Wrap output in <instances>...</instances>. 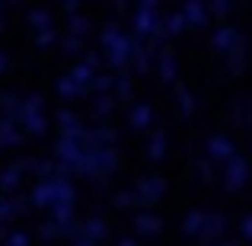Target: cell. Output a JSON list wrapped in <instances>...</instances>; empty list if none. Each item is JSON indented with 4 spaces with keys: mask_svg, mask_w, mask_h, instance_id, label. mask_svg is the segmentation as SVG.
Wrapping results in <instances>:
<instances>
[{
    "mask_svg": "<svg viewBox=\"0 0 252 246\" xmlns=\"http://www.w3.org/2000/svg\"><path fill=\"white\" fill-rule=\"evenodd\" d=\"M157 70H160V77L166 83H176V77H179V61H176V55H172L169 48H160L157 51Z\"/></svg>",
    "mask_w": 252,
    "mask_h": 246,
    "instance_id": "15",
    "label": "cell"
},
{
    "mask_svg": "<svg viewBox=\"0 0 252 246\" xmlns=\"http://www.w3.org/2000/svg\"><path fill=\"white\" fill-rule=\"evenodd\" d=\"M246 179H249V163H246L243 154H236L233 160L223 166V189L227 192H240L243 185H246Z\"/></svg>",
    "mask_w": 252,
    "mask_h": 246,
    "instance_id": "7",
    "label": "cell"
},
{
    "mask_svg": "<svg viewBox=\"0 0 252 246\" xmlns=\"http://www.w3.org/2000/svg\"><path fill=\"white\" fill-rule=\"evenodd\" d=\"M134 195H137L141 205H154V202H160V198L166 195V182H163L160 176H141L137 185H134Z\"/></svg>",
    "mask_w": 252,
    "mask_h": 246,
    "instance_id": "8",
    "label": "cell"
},
{
    "mask_svg": "<svg viewBox=\"0 0 252 246\" xmlns=\"http://www.w3.org/2000/svg\"><path fill=\"white\" fill-rule=\"evenodd\" d=\"M208 246H240L236 240H227V237H223V240H214V243H208Z\"/></svg>",
    "mask_w": 252,
    "mask_h": 246,
    "instance_id": "45",
    "label": "cell"
},
{
    "mask_svg": "<svg viewBox=\"0 0 252 246\" xmlns=\"http://www.w3.org/2000/svg\"><path fill=\"white\" fill-rule=\"evenodd\" d=\"M26 23L35 29V35L38 32H48V29H55V13L48 10V6H32L29 13H26Z\"/></svg>",
    "mask_w": 252,
    "mask_h": 246,
    "instance_id": "16",
    "label": "cell"
},
{
    "mask_svg": "<svg viewBox=\"0 0 252 246\" xmlns=\"http://www.w3.org/2000/svg\"><path fill=\"white\" fill-rule=\"evenodd\" d=\"M112 80H115V77H109V74H99V70H96V77H93L90 90H96V96H109V90H112Z\"/></svg>",
    "mask_w": 252,
    "mask_h": 246,
    "instance_id": "36",
    "label": "cell"
},
{
    "mask_svg": "<svg viewBox=\"0 0 252 246\" xmlns=\"http://www.w3.org/2000/svg\"><path fill=\"white\" fill-rule=\"evenodd\" d=\"M58 93H61L64 99H80V96H86V86L74 83L67 74H64V77H58Z\"/></svg>",
    "mask_w": 252,
    "mask_h": 246,
    "instance_id": "28",
    "label": "cell"
},
{
    "mask_svg": "<svg viewBox=\"0 0 252 246\" xmlns=\"http://www.w3.org/2000/svg\"><path fill=\"white\" fill-rule=\"evenodd\" d=\"M179 13H182L185 26H195V29H201V26H208V23H211L208 3H201V0H189V3H185Z\"/></svg>",
    "mask_w": 252,
    "mask_h": 246,
    "instance_id": "12",
    "label": "cell"
},
{
    "mask_svg": "<svg viewBox=\"0 0 252 246\" xmlns=\"http://www.w3.org/2000/svg\"><path fill=\"white\" fill-rule=\"evenodd\" d=\"M23 176H26V166L23 163H10L3 173H0V189L3 192H16L23 185Z\"/></svg>",
    "mask_w": 252,
    "mask_h": 246,
    "instance_id": "19",
    "label": "cell"
},
{
    "mask_svg": "<svg viewBox=\"0 0 252 246\" xmlns=\"http://www.w3.org/2000/svg\"><path fill=\"white\" fill-rule=\"evenodd\" d=\"M58 125H61V138H83V125H80V115L74 109H58Z\"/></svg>",
    "mask_w": 252,
    "mask_h": 246,
    "instance_id": "14",
    "label": "cell"
},
{
    "mask_svg": "<svg viewBox=\"0 0 252 246\" xmlns=\"http://www.w3.org/2000/svg\"><path fill=\"white\" fill-rule=\"evenodd\" d=\"M243 68H246V38H243V42L227 55V70H230V74H240Z\"/></svg>",
    "mask_w": 252,
    "mask_h": 246,
    "instance_id": "29",
    "label": "cell"
},
{
    "mask_svg": "<svg viewBox=\"0 0 252 246\" xmlns=\"http://www.w3.org/2000/svg\"><path fill=\"white\" fill-rule=\"evenodd\" d=\"M195 173L201 176V182H211V179H214V163H211L208 157H204V160L198 157V160H195Z\"/></svg>",
    "mask_w": 252,
    "mask_h": 246,
    "instance_id": "38",
    "label": "cell"
},
{
    "mask_svg": "<svg viewBox=\"0 0 252 246\" xmlns=\"http://www.w3.org/2000/svg\"><path fill=\"white\" fill-rule=\"evenodd\" d=\"M204 154H208V160H211V163L227 166V163L236 157V144L230 141L227 135H211V138H208V144H204Z\"/></svg>",
    "mask_w": 252,
    "mask_h": 246,
    "instance_id": "6",
    "label": "cell"
},
{
    "mask_svg": "<svg viewBox=\"0 0 252 246\" xmlns=\"http://www.w3.org/2000/svg\"><path fill=\"white\" fill-rule=\"evenodd\" d=\"M0 29H3V3H0Z\"/></svg>",
    "mask_w": 252,
    "mask_h": 246,
    "instance_id": "50",
    "label": "cell"
},
{
    "mask_svg": "<svg viewBox=\"0 0 252 246\" xmlns=\"http://www.w3.org/2000/svg\"><path fill=\"white\" fill-rule=\"evenodd\" d=\"M19 141H23V131L16 128V118L0 115V147H16Z\"/></svg>",
    "mask_w": 252,
    "mask_h": 246,
    "instance_id": "21",
    "label": "cell"
},
{
    "mask_svg": "<svg viewBox=\"0 0 252 246\" xmlns=\"http://www.w3.org/2000/svg\"><path fill=\"white\" fill-rule=\"evenodd\" d=\"M131 26H134V38L150 42V38L163 29V16H160L157 0H141V3H137V10H134V16H131Z\"/></svg>",
    "mask_w": 252,
    "mask_h": 246,
    "instance_id": "4",
    "label": "cell"
},
{
    "mask_svg": "<svg viewBox=\"0 0 252 246\" xmlns=\"http://www.w3.org/2000/svg\"><path fill=\"white\" fill-rule=\"evenodd\" d=\"M134 230H137L141 237H157V234L163 230V221H160L157 214H150V211H141V214L134 217Z\"/></svg>",
    "mask_w": 252,
    "mask_h": 246,
    "instance_id": "20",
    "label": "cell"
},
{
    "mask_svg": "<svg viewBox=\"0 0 252 246\" xmlns=\"http://www.w3.org/2000/svg\"><path fill=\"white\" fill-rule=\"evenodd\" d=\"M19 103H23V96H19V93H13V90L0 93V112H3V118H16Z\"/></svg>",
    "mask_w": 252,
    "mask_h": 246,
    "instance_id": "27",
    "label": "cell"
},
{
    "mask_svg": "<svg viewBox=\"0 0 252 246\" xmlns=\"http://www.w3.org/2000/svg\"><path fill=\"white\" fill-rule=\"evenodd\" d=\"M58 45H61L64 55H80V51H83V38H77V35H61Z\"/></svg>",
    "mask_w": 252,
    "mask_h": 246,
    "instance_id": "35",
    "label": "cell"
},
{
    "mask_svg": "<svg viewBox=\"0 0 252 246\" xmlns=\"http://www.w3.org/2000/svg\"><path fill=\"white\" fill-rule=\"evenodd\" d=\"M6 68H10V58H6V55H3V51H0V74H3V70H6Z\"/></svg>",
    "mask_w": 252,
    "mask_h": 246,
    "instance_id": "46",
    "label": "cell"
},
{
    "mask_svg": "<svg viewBox=\"0 0 252 246\" xmlns=\"http://www.w3.org/2000/svg\"><path fill=\"white\" fill-rule=\"evenodd\" d=\"M208 13L211 16H230V13H233V3H230V0H214V3H208Z\"/></svg>",
    "mask_w": 252,
    "mask_h": 246,
    "instance_id": "39",
    "label": "cell"
},
{
    "mask_svg": "<svg viewBox=\"0 0 252 246\" xmlns=\"http://www.w3.org/2000/svg\"><path fill=\"white\" fill-rule=\"evenodd\" d=\"M115 141H118V131L109 128V125H96V128L83 131V144L86 147H109V150H115Z\"/></svg>",
    "mask_w": 252,
    "mask_h": 246,
    "instance_id": "10",
    "label": "cell"
},
{
    "mask_svg": "<svg viewBox=\"0 0 252 246\" xmlns=\"http://www.w3.org/2000/svg\"><path fill=\"white\" fill-rule=\"evenodd\" d=\"M240 234H243V240L252 243V214H246V217L240 221Z\"/></svg>",
    "mask_w": 252,
    "mask_h": 246,
    "instance_id": "43",
    "label": "cell"
},
{
    "mask_svg": "<svg viewBox=\"0 0 252 246\" xmlns=\"http://www.w3.org/2000/svg\"><path fill=\"white\" fill-rule=\"evenodd\" d=\"M118 166V154L109 147H86L83 150V160L77 166V173L86 179H93V185H99L102 189L105 185V176H112Z\"/></svg>",
    "mask_w": 252,
    "mask_h": 246,
    "instance_id": "3",
    "label": "cell"
},
{
    "mask_svg": "<svg viewBox=\"0 0 252 246\" xmlns=\"http://www.w3.org/2000/svg\"><path fill=\"white\" fill-rule=\"evenodd\" d=\"M29 208H32V205H29V198H16V195L0 198V224H6V221H13V217L26 214Z\"/></svg>",
    "mask_w": 252,
    "mask_h": 246,
    "instance_id": "17",
    "label": "cell"
},
{
    "mask_svg": "<svg viewBox=\"0 0 252 246\" xmlns=\"http://www.w3.org/2000/svg\"><path fill=\"white\" fill-rule=\"evenodd\" d=\"M3 246H29V234H26V230H10Z\"/></svg>",
    "mask_w": 252,
    "mask_h": 246,
    "instance_id": "41",
    "label": "cell"
},
{
    "mask_svg": "<svg viewBox=\"0 0 252 246\" xmlns=\"http://www.w3.org/2000/svg\"><path fill=\"white\" fill-rule=\"evenodd\" d=\"M26 173H35L38 179H55L58 176V163L55 160H26Z\"/></svg>",
    "mask_w": 252,
    "mask_h": 246,
    "instance_id": "26",
    "label": "cell"
},
{
    "mask_svg": "<svg viewBox=\"0 0 252 246\" xmlns=\"http://www.w3.org/2000/svg\"><path fill=\"white\" fill-rule=\"evenodd\" d=\"M115 246H137V243H134V240H131V237H125V240H118Z\"/></svg>",
    "mask_w": 252,
    "mask_h": 246,
    "instance_id": "47",
    "label": "cell"
},
{
    "mask_svg": "<svg viewBox=\"0 0 252 246\" xmlns=\"http://www.w3.org/2000/svg\"><path fill=\"white\" fill-rule=\"evenodd\" d=\"M58 38H61L58 29H48V32H38V35H35V45H38V48H51V45H58Z\"/></svg>",
    "mask_w": 252,
    "mask_h": 246,
    "instance_id": "40",
    "label": "cell"
},
{
    "mask_svg": "<svg viewBox=\"0 0 252 246\" xmlns=\"http://www.w3.org/2000/svg\"><path fill=\"white\" fill-rule=\"evenodd\" d=\"M157 61V51H150L144 42H137V48H134V58H131V64H134V70L137 74H147L150 70V64Z\"/></svg>",
    "mask_w": 252,
    "mask_h": 246,
    "instance_id": "23",
    "label": "cell"
},
{
    "mask_svg": "<svg viewBox=\"0 0 252 246\" xmlns=\"http://www.w3.org/2000/svg\"><path fill=\"white\" fill-rule=\"evenodd\" d=\"M128 122H131V128H150V125H154V105L150 103H134L131 112H128Z\"/></svg>",
    "mask_w": 252,
    "mask_h": 246,
    "instance_id": "18",
    "label": "cell"
},
{
    "mask_svg": "<svg viewBox=\"0 0 252 246\" xmlns=\"http://www.w3.org/2000/svg\"><path fill=\"white\" fill-rule=\"evenodd\" d=\"M67 77H70L74 83H80V86H86V90H90V83H93V77H96V70H93L86 61H80V64H74V70H70Z\"/></svg>",
    "mask_w": 252,
    "mask_h": 246,
    "instance_id": "30",
    "label": "cell"
},
{
    "mask_svg": "<svg viewBox=\"0 0 252 246\" xmlns=\"http://www.w3.org/2000/svg\"><path fill=\"white\" fill-rule=\"evenodd\" d=\"M90 16H80V13H77V16H70L67 19V35H77V38H83L86 32H90Z\"/></svg>",
    "mask_w": 252,
    "mask_h": 246,
    "instance_id": "33",
    "label": "cell"
},
{
    "mask_svg": "<svg viewBox=\"0 0 252 246\" xmlns=\"http://www.w3.org/2000/svg\"><path fill=\"white\" fill-rule=\"evenodd\" d=\"M112 112H115V99L112 96H96V103L90 105V115L96 118L99 125H105V118H109Z\"/></svg>",
    "mask_w": 252,
    "mask_h": 246,
    "instance_id": "25",
    "label": "cell"
},
{
    "mask_svg": "<svg viewBox=\"0 0 252 246\" xmlns=\"http://www.w3.org/2000/svg\"><path fill=\"white\" fill-rule=\"evenodd\" d=\"M211 42H214V48L217 51H223V55H230V51L236 48V45L243 42V35H240V29H236V26H217L214 29V35H211Z\"/></svg>",
    "mask_w": 252,
    "mask_h": 246,
    "instance_id": "11",
    "label": "cell"
},
{
    "mask_svg": "<svg viewBox=\"0 0 252 246\" xmlns=\"http://www.w3.org/2000/svg\"><path fill=\"white\" fill-rule=\"evenodd\" d=\"M137 42H141V38L128 35L118 23H105L102 32H99V45L105 48V61H109L112 68H128L131 58H134Z\"/></svg>",
    "mask_w": 252,
    "mask_h": 246,
    "instance_id": "1",
    "label": "cell"
},
{
    "mask_svg": "<svg viewBox=\"0 0 252 246\" xmlns=\"http://www.w3.org/2000/svg\"><path fill=\"white\" fill-rule=\"evenodd\" d=\"M182 29H189V26H185V19H182L179 10H172V13L163 16V32H166V35H179Z\"/></svg>",
    "mask_w": 252,
    "mask_h": 246,
    "instance_id": "32",
    "label": "cell"
},
{
    "mask_svg": "<svg viewBox=\"0 0 252 246\" xmlns=\"http://www.w3.org/2000/svg\"><path fill=\"white\" fill-rule=\"evenodd\" d=\"M112 90H115V93H118V96H122V99H128L131 93H134V83H131V77L118 74L115 80H112Z\"/></svg>",
    "mask_w": 252,
    "mask_h": 246,
    "instance_id": "37",
    "label": "cell"
},
{
    "mask_svg": "<svg viewBox=\"0 0 252 246\" xmlns=\"http://www.w3.org/2000/svg\"><path fill=\"white\" fill-rule=\"evenodd\" d=\"M227 227H230L227 214H220V211H208V214H204V227H201V234H198V240H201L204 246L214 243V240H223V230H227Z\"/></svg>",
    "mask_w": 252,
    "mask_h": 246,
    "instance_id": "9",
    "label": "cell"
},
{
    "mask_svg": "<svg viewBox=\"0 0 252 246\" xmlns=\"http://www.w3.org/2000/svg\"><path fill=\"white\" fill-rule=\"evenodd\" d=\"M6 234H10V230H6V224H0V240H6Z\"/></svg>",
    "mask_w": 252,
    "mask_h": 246,
    "instance_id": "48",
    "label": "cell"
},
{
    "mask_svg": "<svg viewBox=\"0 0 252 246\" xmlns=\"http://www.w3.org/2000/svg\"><path fill=\"white\" fill-rule=\"evenodd\" d=\"M38 237H42L45 243H51V240H58L61 234H58V227H55L51 221H45V224H38Z\"/></svg>",
    "mask_w": 252,
    "mask_h": 246,
    "instance_id": "42",
    "label": "cell"
},
{
    "mask_svg": "<svg viewBox=\"0 0 252 246\" xmlns=\"http://www.w3.org/2000/svg\"><path fill=\"white\" fill-rule=\"evenodd\" d=\"M64 13H67V16H77V13H80V0H64Z\"/></svg>",
    "mask_w": 252,
    "mask_h": 246,
    "instance_id": "44",
    "label": "cell"
},
{
    "mask_svg": "<svg viewBox=\"0 0 252 246\" xmlns=\"http://www.w3.org/2000/svg\"><path fill=\"white\" fill-rule=\"evenodd\" d=\"M105 237H109V224H105V217L93 214L86 224H80V240H86V243L96 246L99 240H105Z\"/></svg>",
    "mask_w": 252,
    "mask_h": 246,
    "instance_id": "13",
    "label": "cell"
},
{
    "mask_svg": "<svg viewBox=\"0 0 252 246\" xmlns=\"http://www.w3.org/2000/svg\"><path fill=\"white\" fill-rule=\"evenodd\" d=\"M112 205H115V208H122V211H128V208H134V205H141V202H137L134 189H122V192H115Z\"/></svg>",
    "mask_w": 252,
    "mask_h": 246,
    "instance_id": "34",
    "label": "cell"
},
{
    "mask_svg": "<svg viewBox=\"0 0 252 246\" xmlns=\"http://www.w3.org/2000/svg\"><path fill=\"white\" fill-rule=\"evenodd\" d=\"M74 246H93V243H86V240H74Z\"/></svg>",
    "mask_w": 252,
    "mask_h": 246,
    "instance_id": "49",
    "label": "cell"
},
{
    "mask_svg": "<svg viewBox=\"0 0 252 246\" xmlns=\"http://www.w3.org/2000/svg\"><path fill=\"white\" fill-rule=\"evenodd\" d=\"M176 103H179V112L189 118L191 112H195V93L185 90V86H176Z\"/></svg>",
    "mask_w": 252,
    "mask_h": 246,
    "instance_id": "31",
    "label": "cell"
},
{
    "mask_svg": "<svg viewBox=\"0 0 252 246\" xmlns=\"http://www.w3.org/2000/svg\"><path fill=\"white\" fill-rule=\"evenodd\" d=\"M204 214H208V211H201V208L189 211V214H185V221H182V234L198 240V234H201V227H204Z\"/></svg>",
    "mask_w": 252,
    "mask_h": 246,
    "instance_id": "24",
    "label": "cell"
},
{
    "mask_svg": "<svg viewBox=\"0 0 252 246\" xmlns=\"http://www.w3.org/2000/svg\"><path fill=\"white\" fill-rule=\"evenodd\" d=\"M77 189L70 182V176H55V179H38L35 189L29 192L32 208H58V205H74Z\"/></svg>",
    "mask_w": 252,
    "mask_h": 246,
    "instance_id": "2",
    "label": "cell"
},
{
    "mask_svg": "<svg viewBox=\"0 0 252 246\" xmlns=\"http://www.w3.org/2000/svg\"><path fill=\"white\" fill-rule=\"evenodd\" d=\"M147 157L154 163H160L163 157H166V131H160V128H154L150 131V141H147Z\"/></svg>",
    "mask_w": 252,
    "mask_h": 246,
    "instance_id": "22",
    "label": "cell"
},
{
    "mask_svg": "<svg viewBox=\"0 0 252 246\" xmlns=\"http://www.w3.org/2000/svg\"><path fill=\"white\" fill-rule=\"evenodd\" d=\"M16 125H23L29 135H38L42 138L45 131H48V118H45V103L38 93H32V96H26L23 103H19V112H16Z\"/></svg>",
    "mask_w": 252,
    "mask_h": 246,
    "instance_id": "5",
    "label": "cell"
}]
</instances>
